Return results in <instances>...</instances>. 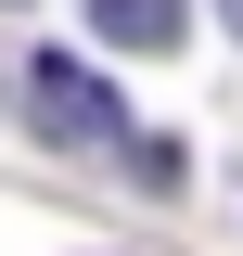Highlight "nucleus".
Masks as SVG:
<instances>
[{"label":"nucleus","instance_id":"nucleus-1","mask_svg":"<svg viewBox=\"0 0 243 256\" xmlns=\"http://www.w3.org/2000/svg\"><path fill=\"white\" fill-rule=\"evenodd\" d=\"M26 128H38V141H116L128 102H116V77H90V64H64V52H38V64H26Z\"/></svg>","mask_w":243,"mask_h":256},{"label":"nucleus","instance_id":"nucleus-2","mask_svg":"<svg viewBox=\"0 0 243 256\" xmlns=\"http://www.w3.org/2000/svg\"><path fill=\"white\" fill-rule=\"evenodd\" d=\"M90 26L116 38V52H180L192 13H180V0H90Z\"/></svg>","mask_w":243,"mask_h":256},{"label":"nucleus","instance_id":"nucleus-3","mask_svg":"<svg viewBox=\"0 0 243 256\" xmlns=\"http://www.w3.org/2000/svg\"><path fill=\"white\" fill-rule=\"evenodd\" d=\"M218 26H230V38H243V0H218Z\"/></svg>","mask_w":243,"mask_h":256}]
</instances>
